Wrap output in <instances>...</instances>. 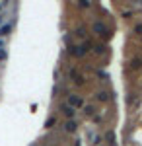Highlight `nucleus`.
<instances>
[{
    "label": "nucleus",
    "mask_w": 142,
    "mask_h": 146,
    "mask_svg": "<svg viewBox=\"0 0 142 146\" xmlns=\"http://www.w3.org/2000/svg\"><path fill=\"white\" fill-rule=\"evenodd\" d=\"M92 31H94V33L98 35V37H101V39H107V37H109L111 35V31H109V27H107V25H105V23L103 22H94L92 23Z\"/></svg>",
    "instance_id": "1"
},
{
    "label": "nucleus",
    "mask_w": 142,
    "mask_h": 146,
    "mask_svg": "<svg viewBox=\"0 0 142 146\" xmlns=\"http://www.w3.org/2000/svg\"><path fill=\"white\" fill-rule=\"evenodd\" d=\"M66 105H70L72 109H82L86 105V101H84L82 96H78V94H68L66 96Z\"/></svg>",
    "instance_id": "2"
},
{
    "label": "nucleus",
    "mask_w": 142,
    "mask_h": 146,
    "mask_svg": "<svg viewBox=\"0 0 142 146\" xmlns=\"http://www.w3.org/2000/svg\"><path fill=\"white\" fill-rule=\"evenodd\" d=\"M68 53H70L72 56H76V58H82V56H86V53H88V43L70 45V47H68Z\"/></svg>",
    "instance_id": "3"
},
{
    "label": "nucleus",
    "mask_w": 142,
    "mask_h": 146,
    "mask_svg": "<svg viewBox=\"0 0 142 146\" xmlns=\"http://www.w3.org/2000/svg\"><path fill=\"white\" fill-rule=\"evenodd\" d=\"M68 78L72 80L74 84H84V82H86V78H84V74H80L78 70H74V68H72V70L68 72Z\"/></svg>",
    "instance_id": "4"
},
{
    "label": "nucleus",
    "mask_w": 142,
    "mask_h": 146,
    "mask_svg": "<svg viewBox=\"0 0 142 146\" xmlns=\"http://www.w3.org/2000/svg\"><path fill=\"white\" fill-rule=\"evenodd\" d=\"M62 131H64V133H68V135H72V133H76V131H78V123L74 121V119L64 121V125H62Z\"/></svg>",
    "instance_id": "5"
},
{
    "label": "nucleus",
    "mask_w": 142,
    "mask_h": 146,
    "mask_svg": "<svg viewBox=\"0 0 142 146\" xmlns=\"http://www.w3.org/2000/svg\"><path fill=\"white\" fill-rule=\"evenodd\" d=\"M60 113H62V115H64L66 119L70 121V119H74V115H76V109H72L70 105H66V103H62V105H60Z\"/></svg>",
    "instance_id": "6"
},
{
    "label": "nucleus",
    "mask_w": 142,
    "mask_h": 146,
    "mask_svg": "<svg viewBox=\"0 0 142 146\" xmlns=\"http://www.w3.org/2000/svg\"><path fill=\"white\" fill-rule=\"evenodd\" d=\"M12 27H14V23H12V22H6L4 25H0V39H4L6 35H10Z\"/></svg>",
    "instance_id": "7"
},
{
    "label": "nucleus",
    "mask_w": 142,
    "mask_h": 146,
    "mask_svg": "<svg viewBox=\"0 0 142 146\" xmlns=\"http://www.w3.org/2000/svg\"><path fill=\"white\" fill-rule=\"evenodd\" d=\"M96 100L101 101V103H105V101L111 100V94H109V92H105V90H99L98 94H96Z\"/></svg>",
    "instance_id": "8"
},
{
    "label": "nucleus",
    "mask_w": 142,
    "mask_h": 146,
    "mask_svg": "<svg viewBox=\"0 0 142 146\" xmlns=\"http://www.w3.org/2000/svg\"><path fill=\"white\" fill-rule=\"evenodd\" d=\"M8 58V51H6V43L4 39H0V60H6Z\"/></svg>",
    "instance_id": "9"
},
{
    "label": "nucleus",
    "mask_w": 142,
    "mask_h": 146,
    "mask_svg": "<svg viewBox=\"0 0 142 146\" xmlns=\"http://www.w3.org/2000/svg\"><path fill=\"white\" fill-rule=\"evenodd\" d=\"M74 35H76L78 39H82V41H86V29H84V27H78L76 31H74Z\"/></svg>",
    "instance_id": "10"
},
{
    "label": "nucleus",
    "mask_w": 142,
    "mask_h": 146,
    "mask_svg": "<svg viewBox=\"0 0 142 146\" xmlns=\"http://www.w3.org/2000/svg\"><path fill=\"white\" fill-rule=\"evenodd\" d=\"M105 140H107V144L115 146V135H113V133H107V135H105Z\"/></svg>",
    "instance_id": "11"
},
{
    "label": "nucleus",
    "mask_w": 142,
    "mask_h": 146,
    "mask_svg": "<svg viewBox=\"0 0 142 146\" xmlns=\"http://www.w3.org/2000/svg\"><path fill=\"white\" fill-rule=\"evenodd\" d=\"M84 113H86V115H94V113H96V107H94V105H84Z\"/></svg>",
    "instance_id": "12"
},
{
    "label": "nucleus",
    "mask_w": 142,
    "mask_h": 146,
    "mask_svg": "<svg viewBox=\"0 0 142 146\" xmlns=\"http://www.w3.org/2000/svg\"><path fill=\"white\" fill-rule=\"evenodd\" d=\"M94 53H98V55H103V53H105V45H96V47H94Z\"/></svg>",
    "instance_id": "13"
},
{
    "label": "nucleus",
    "mask_w": 142,
    "mask_h": 146,
    "mask_svg": "<svg viewBox=\"0 0 142 146\" xmlns=\"http://www.w3.org/2000/svg\"><path fill=\"white\" fill-rule=\"evenodd\" d=\"M78 6H80V8H90V0H80Z\"/></svg>",
    "instance_id": "14"
},
{
    "label": "nucleus",
    "mask_w": 142,
    "mask_h": 146,
    "mask_svg": "<svg viewBox=\"0 0 142 146\" xmlns=\"http://www.w3.org/2000/svg\"><path fill=\"white\" fill-rule=\"evenodd\" d=\"M53 125H55V117H51V119H47V123H45V127H47V129H51Z\"/></svg>",
    "instance_id": "15"
},
{
    "label": "nucleus",
    "mask_w": 142,
    "mask_h": 146,
    "mask_svg": "<svg viewBox=\"0 0 142 146\" xmlns=\"http://www.w3.org/2000/svg\"><path fill=\"white\" fill-rule=\"evenodd\" d=\"M134 33L142 35V23H138V25H134Z\"/></svg>",
    "instance_id": "16"
},
{
    "label": "nucleus",
    "mask_w": 142,
    "mask_h": 146,
    "mask_svg": "<svg viewBox=\"0 0 142 146\" xmlns=\"http://www.w3.org/2000/svg\"><path fill=\"white\" fill-rule=\"evenodd\" d=\"M4 6H6V2H2V4H0V10H2V8H4Z\"/></svg>",
    "instance_id": "17"
}]
</instances>
